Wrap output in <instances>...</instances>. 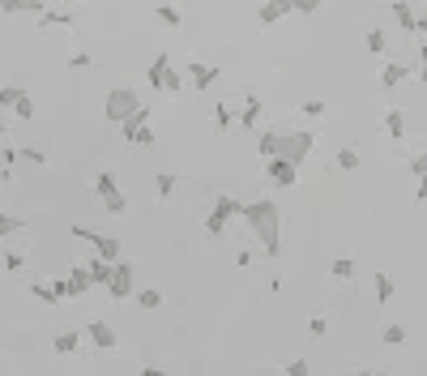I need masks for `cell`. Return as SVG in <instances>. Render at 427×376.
I'll use <instances>...</instances> for the list:
<instances>
[{"instance_id":"e0dca14e","label":"cell","mask_w":427,"mask_h":376,"mask_svg":"<svg viewBox=\"0 0 427 376\" xmlns=\"http://www.w3.org/2000/svg\"><path fill=\"white\" fill-rule=\"evenodd\" d=\"M257 120H261V98H257V94H248V98H244V107H240V124H244V128H257Z\"/></svg>"},{"instance_id":"7a4b0ae2","label":"cell","mask_w":427,"mask_h":376,"mask_svg":"<svg viewBox=\"0 0 427 376\" xmlns=\"http://www.w3.org/2000/svg\"><path fill=\"white\" fill-rule=\"evenodd\" d=\"M137 107H145V103H141V94H137L133 86H111V90H107V98H103V111H107V120H111V124H124Z\"/></svg>"},{"instance_id":"5bb4252c","label":"cell","mask_w":427,"mask_h":376,"mask_svg":"<svg viewBox=\"0 0 427 376\" xmlns=\"http://www.w3.org/2000/svg\"><path fill=\"white\" fill-rule=\"evenodd\" d=\"M64 287H68V295H86L94 283H90V274H86V265H73L68 274H64Z\"/></svg>"},{"instance_id":"836d02e7","label":"cell","mask_w":427,"mask_h":376,"mask_svg":"<svg viewBox=\"0 0 427 376\" xmlns=\"http://www.w3.org/2000/svg\"><path fill=\"white\" fill-rule=\"evenodd\" d=\"M21 231V218L17 214H0V240H9V235H17Z\"/></svg>"},{"instance_id":"ac0fdd59","label":"cell","mask_w":427,"mask_h":376,"mask_svg":"<svg viewBox=\"0 0 427 376\" xmlns=\"http://www.w3.org/2000/svg\"><path fill=\"white\" fill-rule=\"evenodd\" d=\"M43 9L47 4H38V0H0V13H34V17H43Z\"/></svg>"},{"instance_id":"6da1fadb","label":"cell","mask_w":427,"mask_h":376,"mask_svg":"<svg viewBox=\"0 0 427 376\" xmlns=\"http://www.w3.org/2000/svg\"><path fill=\"white\" fill-rule=\"evenodd\" d=\"M257 240L265 244V257H278L282 253V210L269 201V197H257V201H244V214H240Z\"/></svg>"},{"instance_id":"ba28073f","label":"cell","mask_w":427,"mask_h":376,"mask_svg":"<svg viewBox=\"0 0 427 376\" xmlns=\"http://www.w3.org/2000/svg\"><path fill=\"white\" fill-rule=\"evenodd\" d=\"M188 81H192L197 90H210V86L218 81V68L205 64V60H192V64H188Z\"/></svg>"},{"instance_id":"681fc988","label":"cell","mask_w":427,"mask_h":376,"mask_svg":"<svg viewBox=\"0 0 427 376\" xmlns=\"http://www.w3.org/2000/svg\"><path fill=\"white\" fill-rule=\"evenodd\" d=\"M415 34H427V13H419V21H415Z\"/></svg>"},{"instance_id":"74e56055","label":"cell","mask_w":427,"mask_h":376,"mask_svg":"<svg viewBox=\"0 0 427 376\" xmlns=\"http://www.w3.org/2000/svg\"><path fill=\"white\" fill-rule=\"evenodd\" d=\"M137 304L154 313V308H163V295H158V291H137Z\"/></svg>"},{"instance_id":"3957f363","label":"cell","mask_w":427,"mask_h":376,"mask_svg":"<svg viewBox=\"0 0 427 376\" xmlns=\"http://www.w3.org/2000/svg\"><path fill=\"white\" fill-rule=\"evenodd\" d=\"M312 150H317V133H308V128H299V133H278V154H274V158H287V163L304 167V158H312Z\"/></svg>"},{"instance_id":"1f68e13d","label":"cell","mask_w":427,"mask_h":376,"mask_svg":"<svg viewBox=\"0 0 427 376\" xmlns=\"http://www.w3.org/2000/svg\"><path fill=\"white\" fill-rule=\"evenodd\" d=\"M111 188H120V184H115V176H111V171H98V176H94V193H98V197H107Z\"/></svg>"},{"instance_id":"f1b7e54d","label":"cell","mask_w":427,"mask_h":376,"mask_svg":"<svg viewBox=\"0 0 427 376\" xmlns=\"http://www.w3.org/2000/svg\"><path fill=\"white\" fill-rule=\"evenodd\" d=\"M393 291H398V287H393V278H389V274H376V300H381V304H389V300H393Z\"/></svg>"},{"instance_id":"ffe728a7","label":"cell","mask_w":427,"mask_h":376,"mask_svg":"<svg viewBox=\"0 0 427 376\" xmlns=\"http://www.w3.org/2000/svg\"><path fill=\"white\" fill-rule=\"evenodd\" d=\"M154 13H158V21H163V26H171V30H180V26H184L180 9H175V4H167V0H163V4H154Z\"/></svg>"},{"instance_id":"52a82bcc","label":"cell","mask_w":427,"mask_h":376,"mask_svg":"<svg viewBox=\"0 0 427 376\" xmlns=\"http://www.w3.org/2000/svg\"><path fill=\"white\" fill-rule=\"evenodd\" d=\"M265 176H269L274 184L291 188V184L299 180V167H295V163H287V158H265Z\"/></svg>"},{"instance_id":"e575fe53","label":"cell","mask_w":427,"mask_h":376,"mask_svg":"<svg viewBox=\"0 0 427 376\" xmlns=\"http://www.w3.org/2000/svg\"><path fill=\"white\" fill-rule=\"evenodd\" d=\"M299 111H304L308 120H321V116H325V103H321V98H304V103H299Z\"/></svg>"},{"instance_id":"60d3db41","label":"cell","mask_w":427,"mask_h":376,"mask_svg":"<svg viewBox=\"0 0 427 376\" xmlns=\"http://www.w3.org/2000/svg\"><path fill=\"white\" fill-rule=\"evenodd\" d=\"M21 265H26V253L9 248V253H4V270H21Z\"/></svg>"},{"instance_id":"7c38bea8","label":"cell","mask_w":427,"mask_h":376,"mask_svg":"<svg viewBox=\"0 0 427 376\" xmlns=\"http://www.w3.org/2000/svg\"><path fill=\"white\" fill-rule=\"evenodd\" d=\"M411 77V68L406 64H398V60H389V64H381V86L385 90H393V86H402Z\"/></svg>"},{"instance_id":"ab89813d","label":"cell","mask_w":427,"mask_h":376,"mask_svg":"<svg viewBox=\"0 0 427 376\" xmlns=\"http://www.w3.org/2000/svg\"><path fill=\"white\" fill-rule=\"evenodd\" d=\"M282 372H287V376H312V364H308V360H291Z\"/></svg>"},{"instance_id":"44dd1931","label":"cell","mask_w":427,"mask_h":376,"mask_svg":"<svg viewBox=\"0 0 427 376\" xmlns=\"http://www.w3.org/2000/svg\"><path fill=\"white\" fill-rule=\"evenodd\" d=\"M98 201H103V210H107V214H128V197H124L120 188H111V193H107V197H98Z\"/></svg>"},{"instance_id":"7bdbcfd3","label":"cell","mask_w":427,"mask_h":376,"mask_svg":"<svg viewBox=\"0 0 427 376\" xmlns=\"http://www.w3.org/2000/svg\"><path fill=\"white\" fill-rule=\"evenodd\" d=\"M0 163H4V176H9L13 163H17V146H4V150H0Z\"/></svg>"},{"instance_id":"603a6c76","label":"cell","mask_w":427,"mask_h":376,"mask_svg":"<svg viewBox=\"0 0 427 376\" xmlns=\"http://www.w3.org/2000/svg\"><path fill=\"white\" fill-rule=\"evenodd\" d=\"M175 184H180V176H175V171H158V180H154V193L167 201V197L175 193Z\"/></svg>"},{"instance_id":"f546056e","label":"cell","mask_w":427,"mask_h":376,"mask_svg":"<svg viewBox=\"0 0 427 376\" xmlns=\"http://www.w3.org/2000/svg\"><path fill=\"white\" fill-rule=\"evenodd\" d=\"M26 98V90L21 86H0V107H17Z\"/></svg>"},{"instance_id":"bcb514c9","label":"cell","mask_w":427,"mask_h":376,"mask_svg":"<svg viewBox=\"0 0 427 376\" xmlns=\"http://www.w3.org/2000/svg\"><path fill=\"white\" fill-rule=\"evenodd\" d=\"M68 64H73V68H90V56H86V51H73Z\"/></svg>"},{"instance_id":"8d00e7d4","label":"cell","mask_w":427,"mask_h":376,"mask_svg":"<svg viewBox=\"0 0 427 376\" xmlns=\"http://www.w3.org/2000/svg\"><path fill=\"white\" fill-rule=\"evenodd\" d=\"M381 338H385L389 347H402V342H406V325H385V334H381Z\"/></svg>"},{"instance_id":"ee69618b","label":"cell","mask_w":427,"mask_h":376,"mask_svg":"<svg viewBox=\"0 0 427 376\" xmlns=\"http://www.w3.org/2000/svg\"><path fill=\"white\" fill-rule=\"evenodd\" d=\"M133 146H145V150H150V146H154V128H150V124H145V128H141V133H137V137H133Z\"/></svg>"},{"instance_id":"816d5d0a","label":"cell","mask_w":427,"mask_h":376,"mask_svg":"<svg viewBox=\"0 0 427 376\" xmlns=\"http://www.w3.org/2000/svg\"><path fill=\"white\" fill-rule=\"evenodd\" d=\"M351 376H385V372H376V368H359V372H351Z\"/></svg>"},{"instance_id":"9a60e30c","label":"cell","mask_w":427,"mask_h":376,"mask_svg":"<svg viewBox=\"0 0 427 376\" xmlns=\"http://www.w3.org/2000/svg\"><path fill=\"white\" fill-rule=\"evenodd\" d=\"M385 133H389L393 141L406 137V111H402V107H389V111H385Z\"/></svg>"},{"instance_id":"277c9868","label":"cell","mask_w":427,"mask_h":376,"mask_svg":"<svg viewBox=\"0 0 427 376\" xmlns=\"http://www.w3.org/2000/svg\"><path fill=\"white\" fill-rule=\"evenodd\" d=\"M240 214H244V201H240V197H231V193H218V197H214V205H210L205 231H210V235H222V231H227V223H231V218H240Z\"/></svg>"},{"instance_id":"8fae6325","label":"cell","mask_w":427,"mask_h":376,"mask_svg":"<svg viewBox=\"0 0 427 376\" xmlns=\"http://www.w3.org/2000/svg\"><path fill=\"white\" fill-rule=\"evenodd\" d=\"M167 68H171V56H167V51H158V56L150 60V68H145V81H150L154 90H163V77H167Z\"/></svg>"},{"instance_id":"4fadbf2b","label":"cell","mask_w":427,"mask_h":376,"mask_svg":"<svg viewBox=\"0 0 427 376\" xmlns=\"http://www.w3.org/2000/svg\"><path fill=\"white\" fill-rule=\"evenodd\" d=\"M145 124H150V107H137V111H133V116H128V120L120 124V133H124V141L133 146V137H137V133H141Z\"/></svg>"},{"instance_id":"db71d44e","label":"cell","mask_w":427,"mask_h":376,"mask_svg":"<svg viewBox=\"0 0 427 376\" xmlns=\"http://www.w3.org/2000/svg\"><path fill=\"white\" fill-rule=\"evenodd\" d=\"M0 137H4V124H0Z\"/></svg>"},{"instance_id":"d4e9b609","label":"cell","mask_w":427,"mask_h":376,"mask_svg":"<svg viewBox=\"0 0 427 376\" xmlns=\"http://www.w3.org/2000/svg\"><path fill=\"white\" fill-rule=\"evenodd\" d=\"M329 274H334L338 283H351V278H355V261H351V257H338V261L329 265Z\"/></svg>"},{"instance_id":"f35d334b","label":"cell","mask_w":427,"mask_h":376,"mask_svg":"<svg viewBox=\"0 0 427 376\" xmlns=\"http://www.w3.org/2000/svg\"><path fill=\"white\" fill-rule=\"evenodd\" d=\"M321 0H291V13H304V17H317Z\"/></svg>"},{"instance_id":"8992f818","label":"cell","mask_w":427,"mask_h":376,"mask_svg":"<svg viewBox=\"0 0 427 376\" xmlns=\"http://www.w3.org/2000/svg\"><path fill=\"white\" fill-rule=\"evenodd\" d=\"M86 338H90V347H94V351H115V342H120V338H115V330H111V321H103V317L86 325Z\"/></svg>"},{"instance_id":"9c48e42d","label":"cell","mask_w":427,"mask_h":376,"mask_svg":"<svg viewBox=\"0 0 427 376\" xmlns=\"http://www.w3.org/2000/svg\"><path fill=\"white\" fill-rule=\"evenodd\" d=\"M291 13V0H265L261 9H257V21L261 26H274V21H282Z\"/></svg>"},{"instance_id":"5b68a950","label":"cell","mask_w":427,"mask_h":376,"mask_svg":"<svg viewBox=\"0 0 427 376\" xmlns=\"http://www.w3.org/2000/svg\"><path fill=\"white\" fill-rule=\"evenodd\" d=\"M107 295L120 304V300H128V295H137V270L120 257L115 261V270H111V283H107Z\"/></svg>"},{"instance_id":"4316f807","label":"cell","mask_w":427,"mask_h":376,"mask_svg":"<svg viewBox=\"0 0 427 376\" xmlns=\"http://www.w3.org/2000/svg\"><path fill=\"white\" fill-rule=\"evenodd\" d=\"M385 43H389V39H385V30H381V26H372V30H368V51H372V56H385Z\"/></svg>"},{"instance_id":"f6af8a7d","label":"cell","mask_w":427,"mask_h":376,"mask_svg":"<svg viewBox=\"0 0 427 376\" xmlns=\"http://www.w3.org/2000/svg\"><path fill=\"white\" fill-rule=\"evenodd\" d=\"M411 176H427V154H415V158H411Z\"/></svg>"},{"instance_id":"d6986e66","label":"cell","mask_w":427,"mask_h":376,"mask_svg":"<svg viewBox=\"0 0 427 376\" xmlns=\"http://www.w3.org/2000/svg\"><path fill=\"white\" fill-rule=\"evenodd\" d=\"M77 347H81V334H73V330L56 334V342H51V351H56V355H73Z\"/></svg>"},{"instance_id":"7402d4cb","label":"cell","mask_w":427,"mask_h":376,"mask_svg":"<svg viewBox=\"0 0 427 376\" xmlns=\"http://www.w3.org/2000/svg\"><path fill=\"white\" fill-rule=\"evenodd\" d=\"M38 21H43V26H73L77 17H73L68 9H43V17H38Z\"/></svg>"},{"instance_id":"4dcf8cb0","label":"cell","mask_w":427,"mask_h":376,"mask_svg":"<svg viewBox=\"0 0 427 376\" xmlns=\"http://www.w3.org/2000/svg\"><path fill=\"white\" fill-rule=\"evenodd\" d=\"M338 167H342V171H355V167H359V150L342 146V150H338Z\"/></svg>"},{"instance_id":"2e32d148","label":"cell","mask_w":427,"mask_h":376,"mask_svg":"<svg viewBox=\"0 0 427 376\" xmlns=\"http://www.w3.org/2000/svg\"><path fill=\"white\" fill-rule=\"evenodd\" d=\"M111 270H115V265H111V261H103V257L86 261V274H90V283H94V287H107V283H111Z\"/></svg>"},{"instance_id":"484cf974","label":"cell","mask_w":427,"mask_h":376,"mask_svg":"<svg viewBox=\"0 0 427 376\" xmlns=\"http://www.w3.org/2000/svg\"><path fill=\"white\" fill-rule=\"evenodd\" d=\"M214 124H218L222 133L235 124V111H231V103H214Z\"/></svg>"},{"instance_id":"d590c367","label":"cell","mask_w":427,"mask_h":376,"mask_svg":"<svg viewBox=\"0 0 427 376\" xmlns=\"http://www.w3.org/2000/svg\"><path fill=\"white\" fill-rule=\"evenodd\" d=\"M17 158H26V163H34V167H47V154H43V150H34V146H21V150H17Z\"/></svg>"},{"instance_id":"f907efd6","label":"cell","mask_w":427,"mask_h":376,"mask_svg":"<svg viewBox=\"0 0 427 376\" xmlns=\"http://www.w3.org/2000/svg\"><path fill=\"white\" fill-rule=\"evenodd\" d=\"M141 376H167V372H163V368H154V364H145V368H141Z\"/></svg>"},{"instance_id":"30bf717a","label":"cell","mask_w":427,"mask_h":376,"mask_svg":"<svg viewBox=\"0 0 427 376\" xmlns=\"http://www.w3.org/2000/svg\"><path fill=\"white\" fill-rule=\"evenodd\" d=\"M393 21H398L402 34H415V21H419V17H415V4H411V0H393Z\"/></svg>"},{"instance_id":"cb8c5ba5","label":"cell","mask_w":427,"mask_h":376,"mask_svg":"<svg viewBox=\"0 0 427 376\" xmlns=\"http://www.w3.org/2000/svg\"><path fill=\"white\" fill-rule=\"evenodd\" d=\"M257 150H261V158H274V154H278V133L265 128V133L257 137Z\"/></svg>"},{"instance_id":"f5cc1de1","label":"cell","mask_w":427,"mask_h":376,"mask_svg":"<svg viewBox=\"0 0 427 376\" xmlns=\"http://www.w3.org/2000/svg\"><path fill=\"white\" fill-rule=\"evenodd\" d=\"M38 4H47V9H51V4H56V0H38Z\"/></svg>"},{"instance_id":"b9f144b4","label":"cell","mask_w":427,"mask_h":376,"mask_svg":"<svg viewBox=\"0 0 427 376\" xmlns=\"http://www.w3.org/2000/svg\"><path fill=\"white\" fill-rule=\"evenodd\" d=\"M308 334H312V338H325V334H329V321H325V317H312V321H308Z\"/></svg>"},{"instance_id":"83f0119b","label":"cell","mask_w":427,"mask_h":376,"mask_svg":"<svg viewBox=\"0 0 427 376\" xmlns=\"http://www.w3.org/2000/svg\"><path fill=\"white\" fill-rule=\"evenodd\" d=\"M184 90V73L180 68H167V77H163V94H180Z\"/></svg>"},{"instance_id":"c3c4849f","label":"cell","mask_w":427,"mask_h":376,"mask_svg":"<svg viewBox=\"0 0 427 376\" xmlns=\"http://www.w3.org/2000/svg\"><path fill=\"white\" fill-rule=\"evenodd\" d=\"M415 201H427V176H419V188H415Z\"/></svg>"},{"instance_id":"7dc6e473","label":"cell","mask_w":427,"mask_h":376,"mask_svg":"<svg viewBox=\"0 0 427 376\" xmlns=\"http://www.w3.org/2000/svg\"><path fill=\"white\" fill-rule=\"evenodd\" d=\"M419 81H427V43H419Z\"/></svg>"},{"instance_id":"d6a6232c","label":"cell","mask_w":427,"mask_h":376,"mask_svg":"<svg viewBox=\"0 0 427 376\" xmlns=\"http://www.w3.org/2000/svg\"><path fill=\"white\" fill-rule=\"evenodd\" d=\"M30 295H34V300H43V304H60V300H56V291H51V283H30Z\"/></svg>"}]
</instances>
